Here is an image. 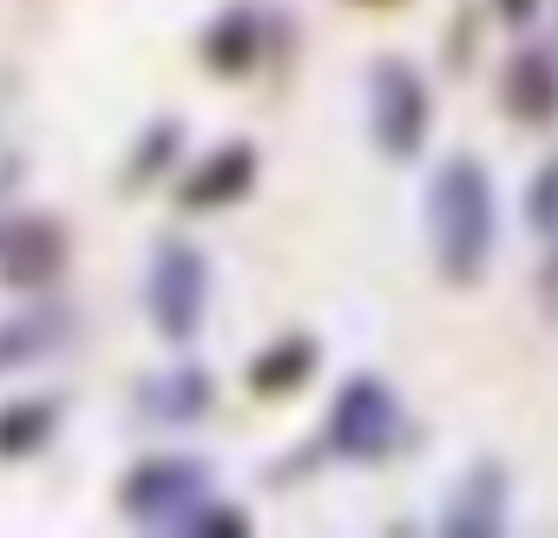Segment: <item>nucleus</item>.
<instances>
[{"label":"nucleus","mask_w":558,"mask_h":538,"mask_svg":"<svg viewBox=\"0 0 558 538\" xmlns=\"http://www.w3.org/2000/svg\"><path fill=\"white\" fill-rule=\"evenodd\" d=\"M493 230H499V204H493V178L473 158H447L427 184V236H434V262L447 283H473L486 256H493Z\"/></svg>","instance_id":"f257e3e1"},{"label":"nucleus","mask_w":558,"mask_h":538,"mask_svg":"<svg viewBox=\"0 0 558 538\" xmlns=\"http://www.w3.org/2000/svg\"><path fill=\"white\" fill-rule=\"evenodd\" d=\"M368 132L395 164H408L427 145V80L408 60H381L368 73Z\"/></svg>","instance_id":"f03ea898"},{"label":"nucleus","mask_w":558,"mask_h":538,"mask_svg":"<svg viewBox=\"0 0 558 538\" xmlns=\"http://www.w3.org/2000/svg\"><path fill=\"white\" fill-rule=\"evenodd\" d=\"M401 427L408 420H401L395 388L375 381V375H355L336 394V407H329V453H342V460H381L401 440Z\"/></svg>","instance_id":"7ed1b4c3"},{"label":"nucleus","mask_w":558,"mask_h":538,"mask_svg":"<svg viewBox=\"0 0 558 538\" xmlns=\"http://www.w3.org/2000/svg\"><path fill=\"white\" fill-rule=\"evenodd\" d=\"M145 303H151V322L171 335V342H191L197 322H204V303H210V269L191 243H165L151 256V277H145Z\"/></svg>","instance_id":"20e7f679"},{"label":"nucleus","mask_w":558,"mask_h":538,"mask_svg":"<svg viewBox=\"0 0 558 538\" xmlns=\"http://www.w3.org/2000/svg\"><path fill=\"white\" fill-rule=\"evenodd\" d=\"M204 492H210V466L204 460H145V466H132L119 505L138 525H184L204 505Z\"/></svg>","instance_id":"39448f33"},{"label":"nucleus","mask_w":558,"mask_h":538,"mask_svg":"<svg viewBox=\"0 0 558 538\" xmlns=\"http://www.w3.org/2000/svg\"><path fill=\"white\" fill-rule=\"evenodd\" d=\"M499 525H506V479H499V466H473V473L460 479V492L447 499L440 531H453V538H486V531H499Z\"/></svg>","instance_id":"423d86ee"},{"label":"nucleus","mask_w":558,"mask_h":538,"mask_svg":"<svg viewBox=\"0 0 558 538\" xmlns=\"http://www.w3.org/2000/svg\"><path fill=\"white\" fill-rule=\"evenodd\" d=\"M138 407L158 414V420H197L210 407V381L197 368H171V375H158V381L138 388Z\"/></svg>","instance_id":"0eeeda50"},{"label":"nucleus","mask_w":558,"mask_h":538,"mask_svg":"<svg viewBox=\"0 0 558 538\" xmlns=\"http://www.w3.org/2000/svg\"><path fill=\"white\" fill-rule=\"evenodd\" d=\"M0 262H8L14 283H40L47 269L60 262V230H47V223H14L8 236H0Z\"/></svg>","instance_id":"6e6552de"},{"label":"nucleus","mask_w":558,"mask_h":538,"mask_svg":"<svg viewBox=\"0 0 558 538\" xmlns=\"http://www.w3.org/2000/svg\"><path fill=\"white\" fill-rule=\"evenodd\" d=\"M250 171H256V158H250L243 145H230V151L217 158V171H204V178L184 184V204H223V197H236V191L250 184Z\"/></svg>","instance_id":"1a4fd4ad"},{"label":"nucleus","mask_w":558,"mask_h":538,"mask_svg":"<svg viewBox=\"0 0 558 538\" xmlns=\"http://www.w3.org/2000/svg\"><path fill=\"white\" fill-rule=\"evenodd\" d=\"M53 420H60V407H53V401L8 407V414H0V453H27V447H40Z\"/></svg>","instance_id":"9d476101"},{"label":"nucleus","mask_w":558,"mask_h":538,"mask_svg":"<svg viewBox=\"0 0 558 538\" xmlns=\"http://www.w3.org/2000/svg\"><path fill=\"white\" fill-rule=\"evenodd\" d=\"M310 362H316V349H310V342H290V349L263 355L250 381H256V394H263V388H290V381H296V368H310Z\"/></svg>","instance_id":"9b49d317"},{"label":"nucleus","mask_w":558,"mask_h":538,"mask_svg":"<svg viewBox=\"0 0 558 538\" xmlns=\"http://www.w3.org/2000/svg\"><path fill=\"white\" fill-rule=\"evenodd\" d=\"M532 223H538V230H558V158H551V171H545L538 191H532Z\"/></svg>","instance_id":"f8f14e48"},{"label":"nucleus","mask_w":558,"mask_h":538,"mask_svg":"<svg viewBox=\"0 0 558 538\" xmlns=\"http://www.w3.org/2000/svg\"><path fill=\"white\" fill-rule=\"evenodd\" d=\"M532 8H538V0H499V14H506V21H525Z\"/></svg>","instance_id":"ddd939ff"}]
</instances>
